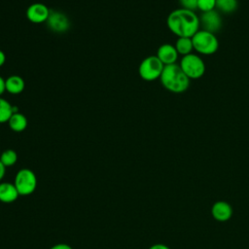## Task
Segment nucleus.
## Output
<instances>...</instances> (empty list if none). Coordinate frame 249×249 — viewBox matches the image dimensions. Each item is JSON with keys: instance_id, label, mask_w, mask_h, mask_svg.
Returning <instances> with one entry per match:
<instances>
[{"instance_id": "9d476101", "label": "nucleus", "mask_w": 249, "mask_h": 249, "mask_svg": "<svg viewBox=\"0 0 249 249\" xmlns=\"http://www.w3.org/2000/svg\"><path fill=\"white\" fill-rule=\"evenodd\" d=\"M231 205L225 200H218L211 207V215L218 222L229 221L232 216Z\"/></svg>"}, {"instance_id": "b1692460", "label": "nucleus", "mask_w": 249, "mask_h": 249, "mask_svg": "<svg viewBox=\"0 0 249 249\" xmlns=\"http://www.w3.org/2000/svg\"><path fill=\"white\" fill-rule=\"evenodd\" d=\"M4 91H6V88H5V80L0 76V96L4 93Z\"/></svg>"}, {"instance_id": "a211bd4d", "label": "nucleus", "mask_w": 249, "mask_h": 249, "mask_svg": "<svg viewBox=\"0 0 249 249\" xmlns=\"http://www.w3.org/2000/svg\"><path fill=\"white\" fill-rule=\"evenodd\" d=\"M0 160L6 167L13 166L18 160V154L13 149H7L2 152L0 156Z\"/></svg>"}, {"instance_id": "0eeeda50", "label": "nucleus", "mask_w": 249, "mask_h": 249, "mask_svg": "<svg viewBox=\"0 0 249 249\" xmlns=\"http://www.w3.org/2000/svg\"><path fill=\"white\" fill-rule=\"evenodd\" d=\"M199 22L202 26V29L214 34L218 32L222 27V18L217 10L201 13L199 17Z\"/></svg>"}, {"instance_id": "20e7f679", "label": "nucleus", "mask_w": 249, "mask_h": 249, "mask_svg": "<svg viewBox=\"0 0 249 249\" xmlns=\"http://www.w3.org/2000/svg\"><path fill=\"white\" fill-rule=\"evenodd\" d=\"M179 66L190 80L199 79L205 73V63L203 59L196 53H192L182 56Z\"/></svg>"}, {"instance_id": "1a4fd4ad", "label": "nucleus", "mask_w": 249, "mask_h": 249, "mask_svg": "<svg viewBox=\"0 0 249 249\" xmlns=\"http://www.w3.org/2000/svg\"><path fill=\"white\" fill-rule=\"evenodd\" d=\"M51 10L43 3H33L26 10V17L33 23L46 22Z\"/></svg>"}, {"instance_id": "39448f33", "label": "nucleus", "mask_w": 249, "mask_h": 249, "mask_svg": "<svg viewBox=\"0 0 249 249\" xmlns=\"http://www.w3.org/2000/svg\"><path fill=\"white\" fill-rule=\"evenodd\" d=\"M14 184L19 194V196H25L31 195L37 187V177L29 168L19 169L14 180Z\"/></svg>"}, {"instance_id": "f257e3e1", "label": "nucleus", "mask_w": 249, "mask_h": 249, "mask_svg": "<svg viewBox=\"0 0 249 249\" xmlns=\"http://www.w3.org/2000/svg\"><path fill=\"white\" fill-rule=\"evenodd\" d=\"M166 25L177 37L192 38L199 30V17L194 11L179 8L169 13Z\"/></svg>"}, {"instance_id": "7ed1b4c3", "label": "nucleus", "mask_w": 249, "mask_h": 249, "mask_svg": "<svg viewBox=\"0 0 249 249\" xmlns=\"http://www.w3.org/2000/svg\"><path fill=\"white\" fill-rule=\"evenodd\" d=\"M194 51L199 54L211 55L219 49V40L217 36L204 29H199L193 37Z\"/></svg>"}, {"instance_id": "dca6fc26", "label": "nucleus", "mask_w": 249, "mask_h": 249, "mask_svg": "<svg viewBox=\"0 0 249 249\" xmlns=\"http://www.w3.org/2000/svg\"><path fill=\"white\" fill-rule=\"evenodd\" d=\"M237 0H216V10L223 14H231L237 10Z\"/></svg>"}, {"instance_id": "aec40b11", "label": "nucleus", "mask_w": 249, "mask_h": 249, "mask_svg": "<svg viewBox=\"0 0 249 249\" xmlns=\"http://www.w3.org/2000/svg\"><path fill=\"white\" fill-rule=\"evenodd\" d=\"M180 8L194 11L197 10V0H179Z\"/></svg>"}, {"instance_id": "6e6552de", "label": "nucleus", "mask_w": 249, "mask_h": 249, "mask_svg": "<svg viewBox=\"0 0 249 249\" xmlns=\"http://www.w3.org/2000/svg\"><path fill=\"white\" fill-rule=\"evenodd\" d=\"M46 23L52 31L57 33L65 32L70 26L68 18L63 13L58 11H51Z\"/></svg>"}, {"instance_id": "4be33fe9", "label": "nucleus", "mask_w": 249, "mask_h": 249, "mask_svg": "<svg viewBox=\"0 0 249 249\" xmlns=\"http://www.w3.org/2000/svg\"><path fill=\"white\" fill-rule=\"evenodd\" d=\"M149 249H170V248L163 243H156V244H153L152 246H150Z\"/></svg>"}, {"instance_id": "f8f14e48", "label": "nucleus", "mask_w": 249, "mask_h": 249, "mask_svg": "<svg viewBox=\"0 0 249 249\" xmlns=\"http://www.w3.org/2000/svg\"><path fill=\"white\" fill-rule=\"evenodd\" d=\"M19 194L14 183L0 182V201L3 203H12L18 199Z\"/></svg>"}, {"instance_id": "5701e85b", "label": "nucleus", "mask_w": 249, "mask_h": 249, "mask_svg": "<svg viewBox=\"0 0 249 249\" xmlns=\"http://www.w3.org/2000/svg\"><path fill=\"white\" fill-rule=\"evenodd\" d=\"M5 174H6V166L0 160V182H2V179L4 178Z\"/></svg>"}, {"instance_id": "ddd939ff", "label": "nucleus", "mask_w": 249, "mask_h": 249, "mask_svg": "<svg viewBox=\"0 0 249 249\" xmlns=\"http://www.w3.org/2000/svg\"><path fill=\"white\" fill-rule=\"evenodd\" d=\"M24 87H25L24 81L18 75L9 76L5 80L6 91H8L11 94H18L22 92V90L24 89Z\"/></svg>"}, {"instance_id": "393cba45", "label": "nucleus", "mask_w": 249, "mask_h": 249, "mask_svg": "<svg viewBox=\"0 0 249 249\" xmlns=\"http://www.w3.org/2000/svg\"><path fill=\"white\" fill-rule=\"evenodd\" d=\"M5 61H6V55L4 52L0 50V67L5 63Z\"/></svg>"}, {"instance_id": "412c9836", "label": "nucleus", "mask_w": 249, "mask_h": 249, "mask_svg": "<svg viewBox=\"0 0 249 249\" xmlns=\"http://www.w3.org/2000/svg\"><path fill=\"white\" fill-rule=\"evenodd\" d=\"M49 249H73V248L69 244H66V243H57V244L53 245Z\"/></svg>"}, {"instance_id": "9b49d317", "label": "nucleus", "mask_w": 249, "mask_h": 249, "mask_svg": "<svg viewBox=\"0 0 249 249\" xmlns=\"http://www.w3.org/2000/svg\"><path fill=\"white\" fill-rule=\"evenodd\" d=\"M156 55L165 66V65H170V64L176 63L179 53L173 45L165 43L159 47Z\"/></svg>"}, {"instance_id": "f03ea898", "label": "nucleus", "mask_w": 249, "mask_h": 249, "mask_svg": "<svg viewBox=\"0 0 249 249\" xmlns=\"http://www.w3.org/2000/svg\"><path fill=\"white\" fill-rule=\"evenodd\" d=\"M160 81L165 89L173 93L185 92L190 87V79L177 63L165 65Z\"/></svg>"}, {"instance_id": "f3484780", "label": "nucleus", "mask_w": 249, "mask_h": 249, "mask_svg": "<svg viewBox=\"0 0 249 249\" xmlns=\"http://www.w3.org/2000/svg\"><path fill=\"white\" fill-rule=\"evenodd\" d=\"M13 115V105L6 99L0 97V124L8 123Z\"/></svg>"}, {"instance_id": "423d86ee", "label": "nucleus", "mask_w": 249, "mask_h": 249, "mask_svg": "<svg viewBox=\"0 0 249 249\" xmlns=\"http://www.w3.org/2000/svg\"><path fill=\"white\" fill-rule=\"evenodd\" d=\"M164 65L157 55H149L145 57L139 64L138 73L140 77L148 82L160 79Z\"/></svg>"}, {"instance_id": "4468645a", "label": "nucleus", "mask_w": 249, "mask_h": 249, "mask_svg": "<svg viewBox=\"0 0 249 249\" xmlns=\"http://www.w3.org/2000/svg\"><path fill=\"white\" fill-rule=\"evenodd\" d=\"M9 127L15 132H21L27 126V119L21 113H15L8 121Z\"/></svg>"}, {"instance_id": "2eb2a0df", "label": "nucleus", "mask_w": 249, "mask_h": 249, "mask_svg": "<svg viewBox=\"0 0 249 249\" xmlns=\"http://www.w3.org/2000/svg\"><path fill=\"white\" fill-rule=\"evenodd\" d=\"M174 47L178 52V53L183 56L189 53H192V52L194 51L193 41H192V38L190 37H178Z\"/></svg>"}, {"instance_id": "6ab92c4d", "label": "nucleus", "mask_w": 249, "mask_h": 249, "mask_svg": "<svg viewBox=\"0 0 249 249\" xmlns=\"http://www.w3.org/2000/svg\"><path fill=\"white\" fill-rule=\"evenodd\" d=\"M197 10L202 13L216 10V0H197Z\"/></svg>"}]
</instances>
